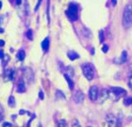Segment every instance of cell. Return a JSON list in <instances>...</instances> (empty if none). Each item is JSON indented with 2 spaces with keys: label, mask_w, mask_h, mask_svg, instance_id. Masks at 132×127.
<instances>
[{
  "label": "cell",
  "mask_w": 132,
  "mask_h": 127,
  "mask_svg": "<svg viewBox=\"0 0 132 127\" xmlns=\"http://www.w3.org/2000/svg\"><path fill=\"white\" fill-rule=\"evenodd\" d=\"M26 113V111L25 110H20V115H24Z\"/></svg>",
  "instance_id": "e575fe53"
},
{
  "label": "cell",
  "mask_w": 132,
  "mask_h": 127,
  "mask_svg": "<svg viewBox=\"0 0 132 127\" xmlns=\"http://www.w3.org/2000/svg\"><path fill=\"white\" fill-rule=\"evenodd\" d=\"M128 86H129V88L132 90V76H130L129 79H128Z\"/></svg>",
  "instance_id": "484cf974"
},
{
  "label": "cell",
  "mask_w": 132,
  "mask_h": 127,
  "mask_svg": "<svg viewBox=\"0 0 132 127\" xmlns=\"http://www.w3.org/2000/svg\"><path fill=\"white\" fill-rule=\"evenodd\" d=\"M2 120H3V114H1V113H0V122H1Z\"/></svg>",
  "instance_id": "d590c367"
},
{
  "label": "cell",
  "mask_w": 132,
  "mask_h": 127,
  "mask_svg": "<svg viewBox=\"0 0 132 127\" xmlns=\"http://www.w3.org/2000/svg\"><path fill=\"white\" fill-rule=\"evenodd\" d=\"M8 76V80H11L13 78V75H14V71L13 70H8V73L6 72V74Z\"/></svg>",
  "instance_id": "9a60e30c"
},
{
  "label": "cell",
  "mask_w": 132,
  "mask_h": 127,
  "mask_svg": "<svg viewBox=\"0 0 132 127\" xmlns=\"http://www.w3.org/2000/svg\"><path fill=\"white\" fill-rule=\"evenodd\" d=\"M66 15L71 21H76L77 20V7L75 4H70L68 10L66 11Z\"/></svg>",
  "instance_id": "277c9868"
},
{
  "label": "cell",
  "mask_w": 132,
  "mask_h": 127,
  "mask_svg": "<svg viewBox=\"0 0 132 127\" xmlns=\"http://www.w3.org/2000/svg\"><path fill=\"white\" fill-rule=\"evenodd\" d=\"M8 104H9V106H11V107H13V106H15V99H14V97H13V96H11V97L9 98V100H8Z\"/></svg>",
  "instance_id": "2e32d148"
},
{
  "label": "cell",
  "mask_w": 132,
  "mask_h": 127,
  "mask_svg": "<svg viewBox=\"0 0 132 127\" xmlns=\"http://www.w3.org/2000/svg\"><path fill=\"white\" fill-rule=\"evenodd\" d=\"M40 99H43V93H42V91H41V92H40Z\"/></svg>",
  "instance_id": "4dcf8cb0"
},
{
  "label": "cell",
  "mask_w": 132,
  "mask_h": 127,
  "mask_svg": "<svg viewBox=\"0 0 132 127\" xmlns=\"http://www.w3.org/2000/svg\"><path fill=\"white\" fill-rule=\"evenodd\" d=\"M84 97H85L84 94L80 90H76L74 93V95H73V99H74L75 103L80 104V103H82L84 101Z\"/></svg>",
  "instance_id": "8992f818"
},
{
  "label": "cell",
  "mask_w": 132,
  "mask_h": 127,
  "mask_svg": "<svg viewBox=\"0 0 132 127\" xmlns=\"http://www.w3.org/2000/svg\"><path fill=\"white\" fill-rule=\"evenodd\" d=\"M49 43H50V41H49V38H45L42 42V48L43 51H47L48 48H49Z\"/></svg>",
  "instance_id": "30bf717a"
},
{
  "label": "cell",
  "mask_w": 132,
  "mask_h": 127,
  "mask_svg": "<svg viewBox=\"0 0 132 127\" xmlns=\"http://www.w3.org/2000/svg\"><path fill=\"white\" fill-rule=\"evenodd\" d=\"M111 1H112V2H111V3H112V5L113 6L116 5V0H111Z\"/></svg>",
  "instance_id": "836d02e7"
},
{
  "label": "cell",
  "mask_w": 132,
  "mask_h": 127,
  "mask_svg": "<svg viewBox=\"0 0 132 127\" xmlns=\"http://www.w3.org/2000/svg\"><path fill=\"white\" fill-rule=\"evenodd\" d=\"M66 122L64 120H60L59 122H58V127H66Z\"/></svg>",
  "instance_id": "44dd1931"
},
{
  "label": "cell",
  "mask_w": 132,
  "mask_h": 127,
  "mask_svg": "<svg viewBox=\"0 0 132 127\" xmlns=\"http://www.w3.org/2000/svg\"><path fill=\"white\" fill-rule=\"evenodd\" d=\"M102 50H103V52H107V51L109 50V47H108L107 45H105V47H103V49H102Z\"/></svg>",
  "instance_id": "f1b7e54d"
},
{
  "label": "cell",
  "mask_w": 132,
  "mask_h": 127,
  "mask_svg": "<svg viewBox=\"0 0 132 127\" xmlns=\"http://www.w3.org/2000/svg\"><path fill=\"white\" fill-rule=\"evenodd\" d=\"M106 121L108 123V127H116L117 119L113 115H108L106 118Z\"/></svg>",
  "instance_id": "ba28073f"
},
{
  "label": "cell",
  "mask_w": 132,
  "mask_h": 127,
  "mask_svg": "<svg viewBox=\"0 0 132 127\" xmlns=\"http://www.w3.org/2000/svg\"><path fill=\"white\" fill-rule=\"evenodd\" d=\"M99 36H100V42H102L104 41V35H103V31L99 32Z\"/></svg>",
  "instance_id": "4316f807"
},
{
  "label": "cell",
  "mask_w": 132,
  "mask_h": 127,
  "mask_svg": "<svg viewBox=\"0 0 132 127\" xmlns=\"http://www.w3.org/2000/svg\"><path fill=\"white\" fill-rule=\"evenodd\" d=\"M82 73L88 80H93L94 77V69L90 63H85L82 65Z\"/></svg>",
  "instance_id": "3957f363"
},
{
  "label": "cell",
  "mask_w": 132,
  "mask_h": 127,
  "mask_svg": "<svg viewBox=\"0 0 132 127\" xmlns=\"http://www.w3.org/2000/svg\"><path fill=\"white\" fill-rule=\"evenodd\" d=\"M64 77H65L66 81L68 82V85H69V88H70V90H73V89H74V82H73V80L70 78V76H69L68 74H64Z\"/></svg>",
  "instance_id": "7c38bea8"
},
{
  "label": "cell",
  "mask_w": 132,
  "mask_h": 127,
  "mask_svg": "<svg viewBox=\"0 0 132 127\" xmlns=\"http://www.w3.org/2000/svg\"><path fill=\"white\" fill-rule=\"evenodd\" d=\"M17 58H18L19 60H24L25 58H26V53H25V51H24V50L18 51V53H17Z\"/></svg>",
  "instance_id": "5bb4252c"
},
{
  "label": "cell",
  "mask_w": 132,
  "mask_h": 127,
  "mask_svg": "<svg viewBox=\"0 0 132 127\" xmlns=\"http://www.w3.org/2000/svg\"><path fill=\"white\" fill-rule=\"evenodd\" d=\"M0 23H1V19H0Z\"/></svg>",
  "instance_id": "f35d334b"
},
{
  "label": "cell",
  "mask_w": 132,
  "mask_h": 127,
  "mask_svg": "<svg viewBox=\"0 0 132 127\" xmlns=\"http://www.w3.org/2000/svg\"><path fill=\"white\" fill-rule=\"evenodd\" d=\"M49 7H50V2H49V0L47 1V9H46V12H47V23L49 24L50 23V16H49Z\"/></svg>",
  "instance_id": "d6986e66"
},
{
  "label": "cell",
  "mask_w": 132,
  "mask_h": 127,
  "mask_svg": "<svg viewBox=\"0 0 132 127\" xmlns=\"http://www.w3.org/2000/svg\"><path fill=\"white\" fill-rule=\"evenodd\" d=\"M3 127H12V125H11V123H10V122H5L3 124Z\"/></svg>",
  "instance_id": "83f0119b"
},
{
  "label": "cell",
  "mask_w": 132,
  "mask_h": 127,
  "mask_svg": "<svg viewBox=\"0 0 132 127\" xmlns=\"http://www.w3.org/2000/svg\"><path fill=\"white\" fill-rule=\"evenodd\" d=\"M2 5H3V4H2V1H0V9L2 8Z\"/></svg>",
  "instance_id": "8d00e7d4"
},
{
  "label": "cell",
  "mask_w": 132,
  "mask_h": 127,
  "mask_svg": "<svg viewBox=\"0 0 132 127\" xmlns=\"http://www.w3.org/2000/svg\"><path fill=\"white\" fill-rule=\"evenodd\" d=\"M126 61H127V52H126V51H124L123 54H122L121 62L122 63H124V62H126Z\"/></svg>",
  "instance_id": "ffe728a7"
},
{
  "label": "cell",
  "mask_w": 132,
  "mask_h": 127,
  "mask_svg": "<svg viewBox=\"0 0 132 127\" xmlns=\"http://www.w3.org/2000/svg\"><path fill=\"white\" fill-rule=\"evenodd\" d=\"M72 127H81V126H80L79 122H77L76 120H75V121H73V123H72Z\"/></svg>",
  "instance_id": "603a6c76"
},
{
  "label": "cell",
  "mask_w": 132,
  "mask_h": 127,
  "mask_svg": "<svg viewBox=\"0 0 132 127\" xmlns=\"http://www.w3.org/2000/svg\"><path fill=\"white\" fill-rule=\"evenodd\" d=\"M3 32H4V30H3V29H0V33H3Z\"/></svg>",
  "instance_id": "74e56055"
},
{
  "label": "cell",
  "mask_w": 132,
  "mask_h": 127,
  "mask_svg": "<svg viewBox=\"0 0 132 127\" xmlns=\"http://www.w3.org/2000/svg\"><path fill=\"white\" fill-rule=\"evenodd\" d=\"M57 98H61V100H64L65 96H64V94L60 90H57Z\"/></svg>",
  "instance_id": "ac0fdd59"
},
{
  "label": "cell",
  "mask_w": 132,
  "mask_h": 127,
  "mask_svg": "<svg viewBox=\"0 0 132 127\" xmlns=\"http://www.w3.org/2000/svg\"><path fill=\"white\" fill-rule=\"evenodd\" d=\"M67 57H68L71 60H74L75 58H78V55L75 53V52H73V51H71V52H68L67 53Z\"/></svg>",
  "instance_id": "4fadbf2b"
},
{
  "label": "cell",
  "mask_w": 132,
  "mask_h": 127,
  "mask_svg": "<svg viewBox=\"0 0 132 127\" xmlns=\"http://www.w3.org/2000/svg\"><path fill=\"white\" fill-rule=\"evenodd\" d=\"M124 104L127 106H132V97H129V98H127L124 101Z\"/></svg>",
  "instance_id": "e0dca14e"
},
{
  "label": "cell",
  "mask_w": 132,
  "mask_h": 127,
  "mask_svg": "<svg viewBox=\"0 0 132 127\" xmlns=\"http://www.w3.org/2000/svg\"><path fill=\"white\" fill-rule=\"evenodd\" d=\"M21 3H22V0H16V4L17 5H20Z\"/></svg>",
  "instance_id": "1f68e13d"
},
{
  "label": "cell",
  "mask_w": 132,
  "mask_h": 127,
  "mask_svg": "<svg viewBox=\"0 0 132 127\" xmlns=\"http://www.w3.org/2000/svg\"><path fill=\"white\" fill-rule=\"evenodd\" d=\"M111 91H109V98H112V100L114 99L115 101H117L118 99H120L122 97L127 95V91L122 89V88H111Z\"/></svg>",
  "instance_id": "7a4b0ae2"
},
{
  "label": "cell",
  "mask_w": 132,
  "mask_h": 127,
  "mask_svg": "<svg viewBox=\"0 0 132 127\" xmlns=\"http://www.w3.org/2000/svg\"><path fill=\"white\" fill-rule=\"evenodd\" d=\"M25 11H26V15H28V3L26 0L25 1Z\"/></svg>",
  "instance_id": "cb8c5ba5"
},
{
  "label": "cell",
  "mask_w": 132,
  "mask_h": 127,
  "mask_svg": "<svg viewBox=\"0 0 132 127\" xmlns=\"http://www.w3.org/2000/svg\"><path fill=\"white\" fill-rule=\"evenodd\" d=\"M4 44H5V42H4V41H0V45H1V46H3Z\"/></svg>",
  "instance_id": "d6a6232c"
},
{
  "label": "cell",
  "mask_w": 132,
  "mask_h": 127,
  "mask_svg": "<svg viewBox=\"0 0 132 127\" xmlns=\"http://www.w3.org/2000/svg\"><path fill=\"white\" fill-rule=\"evenodd\" d=\"M41 3H42V0H38V3H37V5H36V7H35V10H34V11H38L39 7H40V5H41Z\"/></svg>",
  "instance_id": "d4e9b609"
},
{
  "label": "cell",
  "mask_w": 132,
  "mask_h": 127,
  "mask_svg": "<svg viewBox=\"0 0 132 127\" xmlns=\"http://www.w3.org/2000/svg\"><path fill=\"white\" fill-rule=\"evenodd\" d=\"M123 27L128 29L132 27V5L128 4L126 6L123 13Z\"/></svg>",
  "instance_id": "6da1fadb"
},
{
  "label": "cell",
  "mask_w": 132,
  "mask_h": 127,
  "mask_svg": "<svg viewBox=\"0 0 132 127\" xmlns=\"http://www.w3.org/2000/svg\"><path fill=\"white\" fill-rule=\"evenodd\" d=\"M17 90H18V92H24L25 90H26V86H25V84H24V82L22 81V80H20L19 81V83H18V88H17Z\"/></svg>",
  "instance_id": "8fae6325"
},
{
  "label": "cell",
  "mask_w": 132,
  "mask_h": 127,
  "mask_svg": "<svg viewBox=\"0 0 132 127\" xmlns=\"http://www.w3.org/2000/svg\"><path fill=\"white\" fill-rule=\"evenodd\" d=\"M4 58V54H3V51L0 50V58Z\"/></svg>",
  "instance_id": "f546056e"
},
{
  "label": "cell",
  "mask_w": 132,
  "mask_h": 127,
  "mask_svg": "<svg viewBox=\"0 0 132 127\" xmlns=\"http://www.w3.org/2000/svg\"><path fill=\"white\" fill-rule=\"evenodd\" d=\"M24 75H25L26 81L28 83H32L33 82V80H34V74H33V72H32L31 69L26 68V69L24 70Z\"/></svg>",
  "instance_id": "52a82bcc"
},
{
  "label": "cell",
  "mask_w": 132,
  "mask_h": 127,
  "mask_svg": "<svg viewBox=\"0 0 132 127\" xmlns=\"http://www.w3.org/2000/svg\"><path fill=\"white\" fill-rule=\"evenodd\" d=\"M26 37L28 38L29 40H33V33H32V30H27L26 32Z\"/></svg>",
  "instance_id": "7402d4cb"
},
{
  "label": "cell",
  "mask_w": 132,
  "mask_h": 127,
  "mask_svg": "<svg viewBox=\"0 0 132 127\" xmlns=\"http://www.w3.org/2000/svg\"><path fill=\"white\" fill-rule=\"evenodd\" d=\"M99 94V91H98V88L96 86H93L91 87L90 90H89V97L92 101H96L97 100V97Z\"/></svg>",
  "instance_id": "5b68a950"
},
{
  "label": "cell",
  "mask_w": 132,
  "mask_h": 127,
  "mask_svg": "<svg viewBox=\"0 0 132 127\" xmlns=\"http://www.w3.org/2000/svg\"><path fill=\"white\" fill-rule=\"evenodd\" d=\"M98 101L99 103H103L104 101H106L107 99H109V90H103L100 92V94H98Z\"/></svg>",
  "instance_id": "9c48e42d"
}]
</instances>
